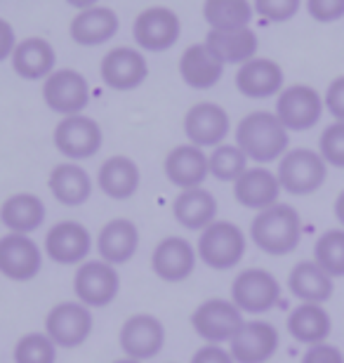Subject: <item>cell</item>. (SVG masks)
Listing matches in <instances>:
<instances>
[{
	"instance_id": "1",
	"label": "cell",
	"mask_w": 344,
	"mask_h": 363,
	"mask_svg": "<svg viewBox=\"0 0 344 363\" xmlns=\"http://www.w3.org/2000/svg\"><path fill=\"white\" fill-rule=\"evenodd\" d=\"M288 130L276 118V113L253 111L236 125V147L248 156V161L260 165L278 161L288 154Z\"/></svg>"
},
{
	"instance_id": "2",
	"label": "cell",
	"mask_w": 344,
	"mask_h": 363,
	"mask_svg": "<svg viewBox=\"0 0 344 363\" xmlns=\"http://www.w3.org/2000/svg\"><path fill=\"white\" fill-rule=\"evenodd\" d=\"M250 238L262 252L272 257L290 255L302 238V220L299 213L288 203L260 210L250 224Z\"/></svg>"
},
{
	"instance_id": "3",
	"label": "cell",
	"mask_w": 344,
	"mask_h": 363,
	"mask_svg": "<svg viewBox=\"0 0 344 363\" xmlns=\"http://www.w3.org/2000/svg\"><path fill=\"white\" fill-rule=\"evenodd\" d=\"M248 250V238L238 224L229 220H215L201 231L199 245V259L206 267L215 272H229L233 267L240 264Z\"/></svg>"
},
{
	"instance_id": "4",
	"label": "cell",
	"mask_w": 344,
	"mask_h": 363,
	"mask_svg": "<svg viewBox=\"0 0 344 363\" xmlns=\"http://www.w3.org/2000/svg\"><path fill=\"white\" fill-rule=\"evenodd\" d=\"M245 318L231 300L224 297H210L201 302L192 314V328L196 335L206 340V345H226L236 337V333L243 328Z\"/></svg>"
},
{
	"instance_id": "5",
	"label": "cell",
	"mask_w": 344,
	"mask_h": 363,
	"mask_svg": "<svg viewBox=\"0 0 344 363\" xmlns=\"http://www.w3.org/2000/svg\"><path fill=\"white\" fill-rule=\"evenodd\" d=\"M94 330L92 309L83 302H60L48 311L45 316V333L60 350H76L85 345Z\"/></svg>"
},
{
	"instance_id": "6",
	"label": "cell",
	"mask_w": 344,
	"mask_h": 363,
	"mask_svg": "<svg viewBox=\"0 0 344 363\" xmlns=\"http://www.w3.org/2000/svg\"><path fill=\"white\" fill-rule=\"evenodd\" d=\"M276 177L283 191L292 196H309L323 186L328 163L311 149H292L281 158Z\"/></svg>"
},
{
	"instance_id": "7",
	"label": "cell",
	"mask_w": 344,
	"mask_h": 363,
	"mask_svg": "<svg viewBox=\"0 0 344 363\" xmlns=\"http://www.w3.org/2000/svg\"><path fill=\"white\" fill-rule=\"evenodd\" d=\"M281 300V283L260 267L243 269L231 283V302L243 314H267Z\"/></svg>"
},
{
	"instance_id": "8",
	"label": "cell",
	"mask_w": 344,
	"mask_h": 363,
	"mask_svg": "<svg viewBox=\"0 0 344 363\" xmlns=\"http://www.w3.org/2000/svg\"><path fill=\"white\" fill-rule=\"evenodd\" d=\"M121 290V276L113 264L104 259H87L73 276V295L90 309L109 307Z\"/></svg>"
},
{
	"instance_id": "9",
	"label": "cell",
	"mask_w": 344,
	"mask_h": 363,
	"mask_svg": "<svg viewBox=\"0 0 344 363\" xmlns=\"http://www.w3.org/2000/svg\"><path fill=\"white\" fill-rule=\"evenodd\" d=\"M167 333L158 316L153 314H133L121 325L118 342L128 359L151 361L156 359L165 347Z\"/></svg>"
},
{
	"instance_id": "10",
	"label": "cell",
	"mask_w": 344,
	"mask_h": 363,
	"mask_svg": "<svg viewBox=\"0 0 344 363\" xmlns=\"http://www.w3.org/2000/svg\"><path fill=\"white\" fill-rule=\"evenodd\" d=\"M55 147L62 156H67L71 163L92 158L101 149L104 135H101L99 123L90 116H67L55 128Z\"/></svg>"
},
{
	"instance_id": "11",
	"label": "cell",
	"mask_w": 344,
	"mask_h": 363,
	"mask_svg": "<svg viewBox=\"0 0 344 363\" xmlns=\"http://www.w3.org/2000/svg\"><path fill=\"white\" fill-rule=\"evenodd\" d=\"M43 99L50 111L60 116H78L90 104V85L85 76L73 69H60L43 83Z\"/></svg>"
},
{
	"instance_id": "12",
	"label": "cell",
	"mask_w": 344,
	"mask_h": 363,
	"mask_svg": "<svg viewBox=\"0 0 344 363\" xmlns=\"http://www.w3.org/2000/svg\"><path fill=\"white\" fill-rule=\"evenodd\" d=\"M323 99L309 85H290L276 99V118L288 133L311 130L323 116Z\"/></svg>"
},
{
	"instance_id": "13",
	"label": "cell",
	"mask_w": 344,
	"mask_h": 363,
	"mask_svg": "<svg viewBox=\"0 0 344 363\" xmlns=\"http://www.w3.org/2000/svg\"><path fill=\"white\" fill-rule=\"evenodd\" d=\"M90 252H92L90 229L76 220L57 222L45 234V255L57 264L80 267L90 259Z\"/></svg>"
},
{
	"instance_id": "14",
	"label": "cell",
	"mask_w": 344,
	"mask_h": 363,
	"mask_svg": "<svg viewBox=\"0 0 344 363\" xmlns=\"http://www.w3.org/2000/svg\"><path fill=\"white\" fill-rule=\"evenodd\" d=\"M43 269L40 245L26 234L0 236V274L10 281L26 283L33 281Z\"/></svg>"
},
{
	"instance_id": "15",
	"label": "cell",
	"mask_w": 344,
	"mask_h": 363,
	"mask_svg": "<svg viewBox=\"0 0 344 363\" xmlns=\"http://www.w3.org/2000/svg\"><path fill=\"white\" fill-rule=\"evenodd\" d=\"M229 113L215 101H199L184 116V135L199 149H215L229 135Z\"/></svg>"
},
{
	"instance_id": "16",
	"label": "cell",
	"mask_w": 344,
	"mask_h": 363,
	"mask_svg": "<svg viewBox=\"0 0 344 363\" xmlns=\"http://www.w3.org/2000/svg\"><path fill=\"white\" fill-rule=\"evenodd\" d=\"M182 33L179 17L163 5L149 7L135 19L133 35L135 43L146 52H163L177 43Z\"/></svg>"
},
{
	"instance_id": "17",
	"label": "cell",
	"mask_w": 344,
	"mask_h": 363,
	"mask_svg": "<svg viewBox=\"0 0 344 363\" xmlns=\"http://www.w3.org/2000/svg\"><path fill=\"white\" fill-rule=\"evenodd\" d=\"M199 252L187 238L167 236L151 252V269L165 283H182L194 274Z\"/></svg>"
},
{
	"instance_id": "18",
	"label": "cell",
	"mask_w": 344,
	"mask_h": 363,
	"mask_svg": "<svg viewBox=\"0 0 344 363\" xmlns=\"http://www.w3.org/2000/svg\"><path fill=\"white\" fill-rule=\"evenodd\" d=\"M281 337L276 325L269 321H245L243 328L229 342V352L236 363H267L278 352Z\"/></svg>"
},
{
	"instance_id": "19",
	"label": "cell",
	"mask_w": 344,
	"mask_h": 363,
	"mask_svg": "<svg viewBox=\"0 0 344 363\" xmlns=\"http://www.w3.org/2000/svg\"><path fill=\"white\" fill-rule=\"evenodd\" d=\"M101 81L106 83V88L128 92L139 88L146 76H149V64L146 57L133 48H116L111 52L104 55L101 60Z\"/></svg>"
},
{
	"instance_id": "20",
	"label": "cell",
	"mask_w": 344,
	"mask_h": 363,
	"mask_svg": "<svg viewBox=\"0 0 344 363\" xmlns=\"http://www.w3.org/2000/svg\"><path fill=\"white\" fill-rule=\"evenodd\" d=\"M163 172L170 184L177 189H196L203 186L210 175V161L206 149H199L194 144H179L165 156Z\"/></svg>"
},
{
	"instance_id": "21",
	"label": "cell",
	"mask_w": 344,
	"mask_h": 363,
	"mask_svg": "<svg viewBox=\"0 0 344 363\" xmlns=\"http://www.w3.org/2000/svg\"><path fill=\"white\" fill-rule=\"evenodd\" d=\"M97 255L104 262L118 267L135 257L139 248V229L128 217H116L106 222L97 234Z\"/></svg>"
},
{
	"instance_id": "22",
	"label": "cell",
	"mask_w": 344,
	"mask_h": 363,
	"mask_svg": "<svg viewBox=\"0 0 344 363\" xmlns=\"http://www.w3.org/2000/svg\"><path fill=\"white\" fill-rule=\"evenodd\" d=\"M281 182H278L276 172L267 170L265 165H257V168H248L243 175L233 182V196L243 208L250 210H267L276 206L278 196H281Z\"/></svg>"
},
{
	"instance_id": "23",
	"label": "cell",
	"mask_w": 344,
	"mask_h": 363,
	"mask_svg": "<svg viewBox=\"0 0 344 363\" xmlns=\"http://www.w3.org/2000/svg\"><path fill=\"white\" fill-rule=\"evenodd\" d=\"M236 88L250 99L274 97V94L283 92V69L274 60L255 57V60L240 64L236 74Z\"/></svg>"
},
{
	"instance_id": "24",
	"label": "cell",
	"mask_w": 344,
	"mask_h": 363,
	"mask_svg": "<svg viewBox=\"0 0 344 363\" xmlns=\"http://www.w3.org/2000/svg\"><path fill=\"white\" fill-rule=\"evenodd\" d=\"M48 217V208L35 194L21 191L7 196L0 206V222L10 234H26L31 236L35 229L43 227Z\"/></svg>"
},
{
	"instance_id": "25",
	"label": "cell",
	"mask_w": 344,
	"mask_h": 363,
	"mask_svg": "<svg viewBox=\"0 0 344 363\" xmlns=\"http://www.w3.org/2000/svg\"><path fill=\"white\" fill-rule=\"evenodd\" d=\"M172 215L187 231H201L217 220V199L206 186L184 189L172 201Z\"/></svg>"
},
{
	"instance_id": "26",
	"label": "cell",
	"mask_w": 344,
	"mask_h": 363,
	"mask_svg": "<svg viewBox=\"0 0 344 363\" xmlns=\"http://www.w3.org/2000/svg\"><path fill=\"white\" fill-rule=\"evenodd\" d=\"M50 194L67 208H78L90 201L92 196V177L78 163H60L50 170L48 177Z\"/></svg>"
},
{
	"instance_id": "27",
	"label": "cell",
	"mask_w": 344,
	"mask_h": 363,
	"mask_svg": "<svg viewBox=\"0 0 344 363\" xmlns=\"http://www.w3.org/2000/svg\"><path fill=\"white\" fill-rule=\"evenodd\" d=\"M142 182L137 163L130 156H111L99 165L97 184L111 201H128L133 199Z\"/></svg>"
},
{
	"instance_id": "28",
	"label": "cell",
	"mask_w": 344,
	"mask_h": 363,
	"mask_svg": "<svg viewBox=\"0 0 344 363\" xmlns=\"http://www.w3.org/2000/svg\"><path fill=\"white\" fill-rule=\"evenodd\" d=\"M12 69L24 81H40L55 74L57 52L45 38H24L12 52Z\"/></svg>"
},
{
	"instance_id": "29",
	"label": "cell",
	"mask_w": 344,
	"mask_h": 363,
	"mask_svg": "<svg viewBox=\"0 0 344 363\" xmlns=\"http://www.w3.org/2000/svg\"><path fill=\"white\" fill-rule=\"evenodd\" d=\"M118 26H121L118 14H116L111 7L94 5L90 10H83L71 21L69 33L73 43L92 48V45H101V43L111 40L113 35L118 33Z\"/></svg>"
},
{
	"instance_id": "30",
	"label": "cell",
	"mask_w": 344,
	"mask_h": 363,
	"mask_svg": "<svg viewBox=\"0 0 344 363\" xmlns=\"http://www.w3.org/2000/svg\"><path fill=\"white\" fill-rule=\"evenodd\" d=\"M224 74V64L210 52L206 43H196L187 48L179 60V76L189 88L210 90L219 83Z\"/></svg>"
},
{
	"instance_id": "31",
	"label": "cell",
	"mask_w": 344,
	"mask_h": 363,
	"mask_svg": "<svg viewBox=\"0 0 344 363\" xmlns=\"http://www.w3.org/2000/svg\"><path fill=\"white\" fill-rule=\"evenodd\" d=\"M288 288L299 302H309V304L328 302L335 290L333 279L314 259H304V262H297L292 267L288 276Z\"/></svg>"
},
{
	"instance_id": "32",
	"label": "cell",
	"mask_w": 344,
	"mask_h": 363,
	"mask_svg": "<svg viewBox=\"0 0 344 363\" xmlns=\"http://www.w3.org/2000/svg\"><path fill=\"white\" fill-rule=\"evenodd\" d=\"M331 330H333V321L328 316V311L323 309V304L302 302L288 316V333L299 345L314 347L326 342Z\"/></svg>"
},
{
	"instance_id": "33",
	"label": "cell",
	"mask_w": 344,
	"mask_h": 363,
	"mask_svg": "<svg viewBox=\"0 0 344 363\" xmlns=\"http://www.w3.org/2000/svg\"><path fill=\"white\" fill-rule=\"evenodd\" d=\"M206 45L222 64H245L257 55V35L253 28L238 31H210L206 35Z\"/></svg>"
},
{
	"instance_id": "34",
	"label": "cell",
	"mask_w": 344,
	"mask_h": 363,
	"mask_svg": "<svg viewBox=\"0 0 344 363\" xmlns=\"http://www.w3.org/2000/svg\"><path fill=\"white\" fill-rule=\"evenodd\" d=\"M203 17L210 24V31H238L250 24L253 5L248 0H206Z\"/></svg>"
},
{
	"instance_id": "35",
	"label": "cell",
	"mask_w": 344,
	"mask_h": 363,
	"mask_svg": "<svg viewBox=\"0 0 344 363\" xmlns=\"http://www.w3.org/2000/svg\"><path fill=\"white\" fill-rule=\"evenodd\" d=\"M314 262L331 279L344 276V229H331L314 245Z\"/></svg>"
},
{
	"instance_id": "36",
	"label": "cell",
	"mask_w": 344,
	"mask_h": 363,
	"mask_svg": "<svg viewBox=\"0 0 344 363\" xmlns=\"http://www.w3.org/2000/svg\"><path fill=\"white\" fill-rule=\"evenodd\" d=\"M210 175L219 182H236L248 170V156L236 144H219L208 156Z\"/></svg>"
},
{
	"instance_id": "37",
	"label": "cell",
	"mask_w": 344,
	"mask_h": 363,
	"mask_svg": "<svg viewBox=\"0 0 344 363\" xmlns=\"http://www.w3.org/2000/svg\"><path fill=\"white\" fill-rule=\"evenodd\" d=\"M57 347L48 333H26L17 340L12 352L14 363H57Z\"/></svg>"
},
{
	"instance_id": "38",
	"label": "cell",
	"mask_w": 344,
	"mask_h": 363,
	"mask_svg": "<svg viewBox=\"0 0 344 363\" xmlns=\"http://www.w3.org/2000/svg\"><path fill=\"white\" fill-rule=\"evenodd\" d=\"M318 154L321 158L333 165V168H344V123L338 121L333 125H328L321 135L318 142Z\"/></svg>"
},
{
	"instance_id": "39",
	"label": "cell",
	"mask_w": 344,
	"mask_h": 363,
	"mask_svg": "<svg viewBox=\"0 0 344 363\" xmlns=\"http://www.w3.org/2000/svg\"><path fill=\"white\" fill-rule=\"evenodd\" d=\"M299 0H255V12L269 21H288L297 14Z\"/></svg>"
},
{
	"instance_id": "40",
	"label": "cell",
	"mask_w": 344,
	"mask_h": 363,
	"mask_svg": "<svg viewBox=\"0 0 344 363\" xmlns=\"http://www.w3.org/2000/svg\"><path fill=\"white\" fill-rule=\"evenodd\" d=\"M306 10H309L311 19L321 21V24H331L344 17V0H306Z\"/></svg>"
},
{
	"instance_id": "41",
	"label": "cell",
	"mask_w": 344,
	"mask_h": 363,
	"mask_svg": "<svg viewBox=\"0 0 344 363\" xmlns=\"http://www.w3.org/2000/svg\"><path fill=\"white\" fill-rule=\"evenodd\" d=\"M302 363H344V354L335 345L321 342L304 352Z\"/></svg>"
},
{
	"instance_id": "42",
	"label": "cell",
	"mask_w": 344,
	"mask_h": 363,
	"mask_svg": "<svg viewBox=\"0 0 344 363\" xmlns=\"http://www.w3.org/2000/svg\"><path fill=\"white\" fill-rule=\"evenodd\" d=\"M323 104H326L328 111L335 116V118L344 123V76L335 78V81L328 85Z\"/></svg>"
},
{
	"instance_id": "43",
	"label": "cell",
	"mask_w": 344,
	"mask_h": 363,
	"mask_svg": "<svg viewBox=\"0 0 344 363\" xmlns=\"http://www.w3.org/2000/svg\"><path fill=\"white\" fill-rule=\"evenodd\" d=\"M189 363H236V361H233L229 350H224V345H203Z\"/></svg>"
},
{
	"instance_id": "44",
	"label": "cell",
	"mask_w": 344,
	"mask_h": 363,
	"mask_svg": "<svg viewBox=\"0 0 344 363\" xmlns=\"http://www.w3.org/2000/svg\"><path fill=\"white\" fill-rule=\"evenodd\" d=\"M14 48H17V38H14V28L10 21L0 19V62L12 57Z\"/></svg>"
},
{
	"instance_id": "45",
	"label": "cell",
	"mask_w": 344,
	"mask_h": 363,
	"mask_svg": "<svg viewBox=\"0 0 344 363\" xmlns=\"http://www.w3.org/2000/svg\"><path fill=\"white\" fill-rule=\"evenodd\" d=\"M335 217H338V222L344 227V191L338 196V201H335Z\"/></svg>"
},
{
	"instance_id": "46",
	"label": "cell",
	"mask_w": 344,
	"mask_h": 363,
	"mask_svg": "<svg viewBox=\"0 0 344 363\" xmlns=\"http://www.w3.org/2000/svg\"><path fill=\"white\" fill-rule=\"evenodd\" d=\"M67 3L73 5V7H78V10L83 12V10H90V7L97 5V0H67Z\"/></svg>"
},
{
	"instance_id": "47",
	"label": "cell",
	"mask_w": 344,
	"mask_h": 363,
	"mask_svg": "<svg viewBox=\"0 0 344 363\" xmlns=\"http://www.w3.org/2000/svg\"><path fill=\"white\" fill-rule=\"evenodd\" d=\"M113 363H142V361H135V359H128V357H123V359L113 361Z\"/></svg>"
}]
</instances>
